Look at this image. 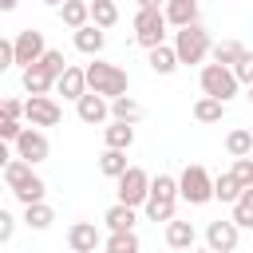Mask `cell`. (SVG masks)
Returning <instances> with one entry per match:
<instances>
[{
  "label": "cell",
  "mask_w": 253,
  "mask_h": 253,
  "mask_svg": "<svg viewBox=\"0 0 253 253\" xmlns=\"http://www.w3.org/2000/svg\"><path fill=\"white\" fill-rule=\"evenodd\" d=\"M99 245H103V237H99L95 221H71L67 225V249L71 253H95Z\"/></svg>",
  "instance_id": "cell-13"
},
{
  "label": "cell",
  "mask_w": 253,
  "mask_h": 253,
  "mask_svg": "<svg viewBox=\"0 0 253 253\" xmlns=\"http://www.w3.org/2000/svg\"><path fill=\"white\" fill-rule=\"evenodd\" d=\"M134 221H138V213H134V206H126V202H115V206L103 213V225H107V229H134Z\"/></svg>",
  "instance_id": "cell-27"
},
{
  "label": "cell",
  "mask_w": 253,
  "mask_h": 253,
  "mask_svg": "<svg viewBox=\"0 0 253 253\" xmlns=\"http://www.w3.org/2000/svg\"><path fill=\"white\" fill-rule=\"evenodd\" d=\"M43 32L40 28H24L16 40H12V63H20V67H28V63H36L40 55H43Z\"/></svg>",
  "instance_id": "cell-10"
},
{
  "label": "cell",
  "mask_w": 253,
  "mask_h": 253,
  "mask_svg": "<svg viewBox=\"0 0 253 253\" xmlns=\"http://www.w3.org/2000/svg\"><path fill=\"white\" fill-rule=\"evenodd\" d=\"M229 71H233V79H237L241 87H249V83H253V51L245 47V51H241V55L229 63Z\"/></svg>",
  "instance_id": "cell-34"
},
{
  "label": "cell",
  "mask_w": 253,
  "mask_h": 253,
  "mask_svg": "<svg viewBox=\"0 0 253 253\" xmlns=\"http://www.w3.org/2000/svg\"><path fill=\"white\" fill-rule=\"evenodd\" d=\"M20 119H28L32 126H59L63 107H59L51 95H28L24 107H20Z\"/></svg>",
  "instance_id": "cell-8"
},
{
  "label": "cell",
  "mask_w": 253,
  "mask_h": 253,
  "mask_svg": "<svg viewBox=\"0 0 253 253\" xmlns=\"http://www.w3.org/2000/svg\"><path fill=\"white\" fill-rule=\"evenodd\" d=\"M146 63H150L154 75H174V71H178V55H174V47H170L166 40L154 43V47H146Z\"/></svg>",
  "instance_id": "cell-19"
},
{
  "label": "cell",
  "mask_w": 253,
  "mask_h": 253,
  "mask_svg": "<svg viewBox=\"0 0 253 253\" xmlns=\"http://www.w3.org/2000/svg\"><path fill=\"white\" fill-rule=\"evenodd\" d=\"M166 16H162V8H138L134 12V43H142V47H154V43H162L166 40Z\"/></svg>",
  "instance_id": "cell-6"
},
{
  "label": "cell",
  "mask_w": 253,
  "mask_h": 253,
  "mask_svg": "<svg viewBox=\"0 0 253 253\" xmlns=\"http://www.w3.org/2000/svg\"><path fill=\"white\" fill-rule=\"evenodd\" d=\"M40 63L51 71V75H59L63 67H67V59H63V51H55V47H43V55H40Z\"/></svg>",
  "instance_id": "cell-36"
},
{
  "label": "cell",
  "mask_w": 253,
  "mask_h": 253,
  "mask_svg": "<svg viewBox=\"0 0 253 253\" xmlns=\"http://www.w3.org/2000/svg\"><path fill=\"white\" fill-rule=\"evenodd\" d=\"M55 8H59V20H63L71 32H75L79 24H87V0H59Z\"/></svg>",
  "instance_id": "cell-30"
},
{
  "label": "cell",
  "mask_w": 253,
  "mask_h": 253,
  "mask_svg": "<svg viewBox=\"0 0 253 253\" xmlns=\"http://www.w3.org/2000/svg\"><path fill=\"white\" fill-rule=\"evenodd\" d=\"M123 170H126V150L103 146V154H99V174H103V178H119Z\"/></svg>",
  "instance_id": "cell-28"
},
{
  "label": "cell",
  "mask_w": 253,
  "mask_h": 253,
  "mask_svg": "<svg viewBox=\"0 0 253 253\" xmlns=\"http://www.w3.org/2000/svg\"><path fill=\"white\" fill-rule=\"evenodd\" d=\"M8 67H12V40L0 36V71H8Z\"/></svg>",
  "instance_id": "cell-40"
},
{
  "label": "cell",
  "mask_w": 253,
  "mask_h": 253,
  "mask_svg": "<svg viewBox=\"0 0 253 253\" xmlns=\"http://www.w3.org/2000/svg\"><path fill=\"white\" fill-rule=\"evenodd\" d=\"M237 190H241V182H237V178H233L229 170H221V174L213 178V198H217L221 206H229V202L237 198Z\"/></svg>",
  "instance_id": "cell-33"
},
{
  "label": "cell",
  "mask_w": 253,
  "mask_h": 253,
  "mask_svg": "<svg viewBox=\"0 0 253 253\" xmlns=\"http://www.w3.org/2000/svg\"><path fill=\"white\" fill-rule=\"evenodd\" d=\"M198 4L202 0H162V16H166V24L182 28V24H194L198 20Z\"/></svg>",
  "instance_id": "cell-20"
},
{
  "label": "cell",
  "mask_w": 253,
  "mask_h": 253,
  "mask_svg": "<svg viewBox=\"0 0 253 253\" xmlns=\"http://www.w3.org/2000/svg\"><path fill=\"white\" fill-rule=\"evenodd\" d=\"M20 126H24L20 119H0V138H4V142H12V138L20 134Z\"/></svg>",
  "instance_id": "cell-39"
},
{
  "label": "cell",
  "mask_w": 253,
  "mask_h": 253,
  "mask_svg": "<svg viewBox=\"0 0 253 253\" xmlns=\"http://www.w3.org/2000/svg\"><path fill=\"white\" fill-rule=\"evenodd\" d=\"M20 83H24V91H28V95H47V91H51V83H55V75L36 59V63L20 67Z\"/></svg>",
  "instance_id": "cell-15"
},
{
  "label": "cell",
  "mask_w": 253,
  "mask_h": 253,
  "mask_svg": "<svg viewBox=\"0 0 253 253\" xmlns=\"http://www.w3.org/2000/svg\"><path fill=\"white\" fill-rule=\"evenodd\" d=\"M138 8H162V0H134Z\"/></svg>",
  "instance_id": "cell-42"
},
{
  "label": "cell",
  "mask_w": 253,
  "mask_h": 253,
  "mask_svg": "<svg viewBox=\"0 0 253 253\" xmlns=\"http://www.w3.org/2000/svg\"><path fill=\"white\" fill-rule=\"evenodd\" d=\"M174 182H178V202H190V206L213 202V174H210L202 162H190Z\"/></svg>",
  "instance_id": "cell-4"
},
{
  "label": "cell",
  "mask_w": 253,
  "mask_h": 253,
  "mask_svg": "<svg viewBox=\"0 0 253 253\" xmlns=\"http://www.w3.org/2000/svg\"><path fill=\"white\" fill-rule=\"evenodd\" d=\"M16 4L20 0H0V12H16Z\"/></svg>",
  "instance_id": "cell-43"
},
{
  "label": "cell",
  "mask_w": 253,
  "mask_h": 253,
  "mask_svg": "<svg viewBox=\"0 0 253 253\" xmlns=\"http://www.w3.org/2000/svg\"><path fill=\"white\" fill-rule=\"evenodd\" d=\"M225 150H229V158H237V154H253V130L233 126V130L225 134Z\"/></svg>",
  "instance_id": "cell-31"
},
{
  "label": "cell",
  "mask_w": 253,
  "mask_h": 253,
  "mask_svg": "<svg viewBox=\"0 0 253 253\" xmlns=\"http://www.w3.org/2000/svg\"><path fill=\"white\" fill-rule=\"evenodd\" d=\"M198 83H202V95H213V99H221V103H229V99L241 91V83L233 79V71H229L225 63H206L202 75H198Z\"/></svg>",
  "instance_id": "cell-5"
},
{
  "label": "cell",
  "mask_w": 253,
  "mask_h": 253,
  "mask_svg": "<svg viewBox=\"0 0 253 253\" xmlns=\"http://www.w3.org/2000/svg\"><path fill=\"white\" fill-rule=\"evenodd\" d=\"M146 186H150V174L142 170V166H130L126 162V170L115 178V194H119V202H126V206H142V198H146Z\"/></svg>",
  "instance_id": "cell-9"
},
{
  "label": "cell",
  "mask_w": 253,
  "mask_h": 253,
  "mask_svg": "<svg viewBox=\"0 0 253 253\" xmlns=\"http://www.w3.org/2000/svg\"><path fill=\"white\" fill-rule=\"evenodd\" d=\"M83 79H87V91L103 95V99H115L123 91H130V75L119 67V63H107L99 55H91V63L83 67Z\"/></svg>",
  "instance_id": "cell-1"
},
{
  "label": "cell",
  "mask_w": 253,
  "mask_h": 253,
  "mask_svg": "<svg viewBox=\"0 0 253 253\" xmlns=\"http://www.w3.org/2000/svg\"><path fill=\"white\" fill-rule=\"evenodd\" d=\"M142 210H146L150 221H170L174 217V210H178V182H174V174L150 178L146 198H142Z\"/></svg>",
  "instance_id": "cell-2"
},
{
  "label": "cell",
  "mask_w": 253,
  "mask_h": 253,
  "mask_svg": "<svg viewBox=\"0 0 253 253\" xmlns=\"http://www.w3.org/2000/svg\"><path fill=\"white\" fill-rule=\"evenodd\" d=\"M12 146H16V158H24V162H47V154H51V142H47V134H43V126H20V134L12 138Z\"/></svg>",
  "instance_id": "cell-7"
},
{
  "label": "cell",
  "mask_w": 253,
  "mask_h": 253,
  "mask_svg": "<svg viewBox=\"0 0 253 253\" xmlns=\"http://www.w3.org/2000/svg\"><path fill=\"white\" fill-rule=\"evenodd\" d=\"M12 237H16V217H12V213L0 206V245H8Z\"/></svg>",
  "instance_id": "cell-37"
},
{
  "label": "cell",
  "mask_w": 253,
  "mask_h": 253,
  "mask_svg": "<svg viewBox=\"0 0 253 253\" xmlns=\"http://www.w3.org/2000/svg\"><path fill=\"white\" fill-rule=\"evenodd\" d=\"M8 158H12V150H8V142H4V138H0V166H4V162H8Z\"/></svg>",
  "instance_id": "cell-41"
},
{
  "label": "cell",
  "mask_w": 253,
  "mask_h": 253,
  "mask_svg": "<svg viewBox=\"0 0 253 253\" xmlns=\"http://www.w3.org/2000/svg\"><path fill=\"white\" fill-rule=\"evenodd\" d=\"M229 174H233L241 186H253V158H249V154H237L233 166H229Z\"/></svg>",
  "instance_id": "cell-35"
},
{
  "label": "cell",
  "mask_w": 253,
  "mask_h": 253,
  "mask_svg": "<svg viewBox=\"0 0 253 253\" xmlns=\"http://www.w3.org/2000/svg\"><path fill=\"white\" fill-rule=\"evenodd\" d=\"M51 87H55V91H59L63 99H71V103H75V99H79V95L87 91V79H83V67H75V63H67V67H63L59 75H55V83H51Z\"/></svg>",
  "instance_id": "cell-17"
},
{
  "label": "cell",
  "mask_w": 253,
  "mask_h": 253,
  "mask_svg": "<svg viewBox=\"0 0 253 253\" xmlns=\"http://www.w3.org/2000/svg\"><path fill=\"white\" fill-rule=\"evenodd\" d=\"M8 190H12V198H16L20 206H28V202H40V198L47 194V182H43L36 170H28V174H20V178H16Z\"/></svg>",
  "instance_id": "cell-14"
},
{
  "label": "cell",
  "mask_w": 253,
  "mask_h": 253,
  "mask_svg": "<svg viewBox=\"0 0 253 253\" xmlns=\"http://www.w3.org/2000/svg\"><path fill=\"white\" fill-rule=\"evenodd\" d=\"M43 4H47V8H55V4H59V0H43Z\"/></svg>",
  "instance_id": "cell-44"
},
{
  "label": "cell",
  "mask_w": 253,
  "mask_h": 253,
  "mask_svg": "<svg viewBox=\"0 0 253 253\" xmlns=\"http://www.w3.org/2000/svg\"><path fill=\"white\" fill-rule=\"evenodd\" d=\"M103 146H115V150H130V146H134V123H123V119H107V126H103Z\"/></svg>",
  "instance_id": "cell-18"
},
{
  "label": "cell",
  "mask_w": 253,
  "mask_h": 253,
  "mask_svg": "<svg viewBox=\"0 0 253 253\" xmlns=\"http://www.w3.org/2000/svg\"><path fill=\"white\" fill-rule=\"evenodd\" d=\"M210 32L202 28V20H194V24H182L178 32H174V55H178V67L186 63V67H194V63H202L206 55H210Z\"/></svg>",
  "instance_id": "cell-3"
},
{
  "label": "cell",
  "mask_w": 253,
  "mask_h": 253,
  "mask_svg": "<svg viewBox=\"0 0 253 253\" xmlns=\"http://www.w3.org/2000/svg\"><path fill=\"white\" fill-rule=\"evenodd\" d=\"M51 221H55V210L40 198V202H28L24 206V225L28 229H36V233H43V229H51Z\"/></svg>",
  "instance_id": "cell-23"
},
{
  "label": "cell",
  "mask_w": 253,
  "mask_h": 253,
  "mask_svg": "<svg viewBox=\"0 0 253 253\" xmlns=\"http://www.w3.org/2000/svg\"><path fill=\"white\" fill-rule=\"evenodd\" d=\"M20 107H24L20 99H12V95H4V99H0V119H20Z\"/></svg>",
  "instance_id": "cell-38"
},
{
  "label": "cell",
  "mask_w": 253,
  "mask_h": 253,
  "mask_svg": "<svg viewBox=\"0 0 253 253\" xmlns=\"http://www.w3.org/2000/svg\"><path fill=\"white\" fill-rule=\"evenodd\" d=\"M225 111H229V103H221V99H213V95H202V99L194 103V119H198V123H221Z\"/></svg>",
  "instance_id": "cell-26"
},
{
  "label": "cell",
  "mask_w": 253,
  "mask_h": 253,
  "mask_svg": "<svg viewBox=\"0 0 253 253\" xmlns=\"http://www.w3.org/2000/svg\"><path fill=\"white\" fill-rule=\"evenodd\" d=\"M241 51H245V43H241V40H221V43H210V59H213V63H225V67H229Z\"/></svg>",
  "instance_id": "cell-32"
},
{
  "label": "cell",
  "mask_w": 253,
  "mask_h": 253,
  "mask_svg": "<svg viewBox=\"0 0 253 253\" xmlns=\"http://www.w3.org/2000/svg\"><path fill=\"white\" fill-rule=\"evenodd\" d=\"M103 245H107V253H138V233L134 229H111V237Z\"/></svg>",
  "instance_id": "cell-29"
},
{
  "label": "cell",
  "mask_w": 253,
  "mask_h": 253,
  "mask_svg": "<svg viewBox=\"0 0 253 253\" xmlns=\"http://www.w3.org/2000/svg\"><path fill=\"white\" fill-rule=\"evenodd\" d=\"M75 47L83 51V55H103V47H107V32L99 28V24H79L75 28Z\"/></svg>",
  "instance_id": "cell-16"
},
{
  "label": "cell",
  "mask_w": 253,
  "mask_h": 253,
  "mask_svg": "<svg viewBox=\"0 0 253 253\" xmlns=\"http://www.w3.org/2000/svg\"><path fill=\"white\" fill-rule=\"evenodd\" d=\"M107 111H111V119H123V123H138L142 119V103L130 99L126 91L115 95V99H107Z\"/></svg>",
  "instance_id": "cell-24"
},
{
  "label": "cell",
  "mask_w": 253,
  "mask_h": 253,
  "mask_svg": "<svg viewBox=\"0 0 253 253\" xmlns=\"http://www.w3.org/2000/svg\"><path fill=\"white\" fill-rule=\"evenodd\" d=\"M87 20L107 32V28L119 24V4H115V0H87Z\"/></svg>",
  "instance_id": "cell-25"
},
{
  "label": "cell",
  "mask_w": 253,
  "mask_h": 253,
  "mask_svg": "<svg viewBox=\"0 0 253 253\" xmlns=\"http://www.w3.org/2000/svg\"><path fill=\"white\" fill-rule=\"evenodd\" d=\"M194 241H198L194 221H178V217L166 221V245L170 249H194Z\"/></svg>",
  "instance_id": "cell-21"
},
{
  "label": "cell",
  "mask_w": 253,
  "mask_h": 253,
  "mask_svg": "<svg viewBox=\"0 0 253 253\" xmlns=\"http://www.w3.org/2000/svg\"><path fill=\"white\" fill-rule=\"evenodd\" d=\"M75 115H79V123H87V126H103V123L111 119L107 99L95 95V91H83V95L75 99Z\"/></svg>",
  "instance_id": "cell-12"
},
{
  "label": "cell",
  "mask_w": 253,
  "mask_h": 253,
  "mask_svg": "<svg viewBox=\"0 0 253 253\" xmlns=\"http://www.w3.org/2000/svg\"><path fill=\"white\" fill-rule=\"evenodd\" d=\"M237 241H241V229H237L233 221H210V225H206V245H210V253H233Z\"/></svg>",
  "instance_id": "cell-11"
},
{
  "label": "cell",
  "mask_w": 253,
  "mask_h": 253,
  "mask_svg": "<svg viewBox=\"0 0 253 253\" xmlns=\"http://www.w3.org/2000/svg\"><path fill=\"white\" fill-rule=\"evenodd\" d=\"M229 206H233V217H229V221H233L237 229H253V186H241Z\"/></svg>",
  "instance_id": "cell-22"
}]
</instances>
